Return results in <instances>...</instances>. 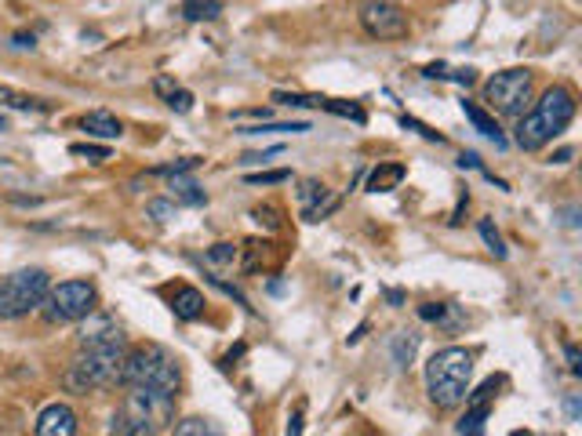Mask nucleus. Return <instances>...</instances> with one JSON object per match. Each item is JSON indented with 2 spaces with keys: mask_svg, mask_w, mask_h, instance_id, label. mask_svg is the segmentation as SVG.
<instances>
[{
  "mask_svg": "<svg viewBox=\"0 0 582 436\" xmlns=\"http://www.w3.org/2000/svg\"><path fill=\"white\" fill-rule=\"evenodd\" d=\"M124 331L117 320L106 313H88L77 338V357H73L70 371H66V386L73 393H91L110 382H121V364H124Z\"/></svg>",
  "mask_w": 582,
  "mask_h": 436,
  "instance_id": "1",
  "label": "nucleus"
},
{
  "mask_svg": "<svg viewBox=\"0 0 582 436\" xmlns=\"http://www.w3.org/2000/svg\"><path fill=\"white\" fill-rule=\"evenodd\" d=\"M575 117V95L564 84H553L546 95L532 106V113H524L517 124V146L524 153H539L546 142H553Z\"/></svg>",
  "mask_w": 582,
  "mask_h": 436,
  "instance_id": "2",
  "label": "nucleus"
},
{
  "mask_svg": "<svg viewBox=\"0 0 582 436\" xmlns=\"http://www.w3.org/2000/svg\"><path fill=\"white\" fill-rule=\"evenodd\" d=\"M121 382L128 389H161L179 397L182 386V367L175 360V353L157 342H142V346L128 349L121 364Z\"/></svg>",
  "mask_w": 582,
  "mask_h": 436,
  "instance_id": "3",
  "label": "nucleus"
},
{
  "mask_svg": "<svg viewBox=\"0 0 582 436\" xmlns=\"http://www.w3.org/2000/svg\"><path fill=\"white\" fill-rule=\"evenodd\" d=\"M175 418V397L161 389H131L124 397L121 411L113 415L117 436H157Z\"/></svg>",
  "mask_w": 582,
  "mask_h": 436,
  "instance_id": "4",
  "label": "nucleus"
},
{
  "mask_svg": "<svg viewBox=\"0 0 582 436\" xmlns=\"http://www.w3.org/2000/svg\"><path fill=\"white\" fill-rule=\"evenodd\" d=\"M470 378H473V353L462 346H448L433 353L426 364V389L437 407H459L470 397Z\"/></svg>",
  "mask_w": 582,
  "mask_h": 436,
  "instance_id": "5",
  "label": "nucleus"
},
{
  "mask_svg": "<svg viewBox=\"0 0 582 436\" xmlns=\"http://www.w3.org/2000/svg\"><path fill=\"white\" fill-rule=\"evenodd\" d=\"M51 277L44 269H19L0 284V320H19L30 309H41Z\"/></svg>",
  "mask_w": 582,
  "mask_h": 436,
  "instance_id": "6",
  "label": "nucleus"
},
{
  "mask_svg": "<svg viewBox=\"0 0 582 436\" xmlns=\"http://www.w3.org/2000/svg\"><path fill=\"white\" fill-rule=\"evenodd\" d=\"M535 73L532 70H502L484 84V99L502 117H524V109L532 106Z\"/></svg>",
  "mask_w": 582,
  "mask_h": 436,
  "instance_id": "7",
  "label": "nucleus"
},
{
  "mask_svg": "<svg viewBox=\"0 0 582 436\" xmlns=\"http://www.w3.org/2000/svg\"><path fill=\"white\" fill-rule=\"evenodd\" d=\"M95 302H99V291L88 280H66V284L48 288L41 313L51 324H70V320H84L88 313H95Z\"/></svg>",
  "mask_w": 582,
  "mask_h": 436,
  "instance_id": "8",
  "label": "nucleus"
},
{
  "mask_svg": "<svg viewBox=\"0 0 582 436\" xmlns=\"http://www.w3.org/2000/svg\"><path fill=\"white\" fill-rule=\"evenodd\" d=\"M361 26L375 40H404L408 37V15L390 0H364Z\"/></svg>",
  "mask_w": 582,
  "mask_h": 436,
  "instance_id": "9",
  "label": "nucleus"
},
{
  "mask_svg": "<svg viewBox=\"0 0 582 436\" xmlns=\"http://www.w3.org/2000/svg\"><path fill=\"white\" fill-rule=\"evenodd\" d=\"M37 436H77V411L70 404H51L37 418Z\"/></svg>",
  "mask_w": 582,
  "mask_h": 436,
  "instance_id": "10",
  "label": "nucleus"
},
{
  "mask_svg": "<svg viewBox=\"0 0 582 436\" xmlns=\"http://www.w3.org/2000/svg\"><path fill=\"white\" fill-rule=\"evenodd\" d=\"M81 128L88 131L91 139H106V142L121 139V135H124V124L117 117H113V113H106V109L84 113V117H81Z\"/></svg>",
  "mask_w": 582,
  "mask_h": 436,
  "instance_id": "11",
  "label": "nucleus"
},
{
  "mask_svg": "<svg viewBox=\"0 0 582 436\" xmlns=\"http://www.w3.org/2000/svg\"><path fill=\"white\" fill-rule=\"evenodd\" d=\"M462 113H466V120H470L473 128L481 131L484 139H492L499 149H506V135H502V128H499V124H495L492 113H484V109L477 106V102H470V99L462 102Z\"/></svg>",
  "mask_w": 582,
  "mask_h": 436,
  "instance_id": "12",
  "label": "nucleus"
},
{
  "mask_svg": "<svg viewBox=\"0 0 582 436\" xmlns=\"http://www.w3.org/2000/svg\"><path fill=\"white\" fill-rule=\"evenodd\" d=\"M204 295L197 288H190V284H182L179 291H175V298H171V313L179 320H197V317H204Z\"/></svg>",
  "mask_w": 582,
  "mask_h": 436,
  "instance_id": "13",
  "label": "nucleus"
},
{
  "mask_svg": "<svg viewBox=\"0 0 582 436\" xmlns=\"http://www.w3.org/2000/svg\"><path fill=\"white\" fill-rule=\"evenodd\" d=\"M171 179V197L179 200V204H190V208H201V204H208V193H204L197 182L186 175V171H179V175H168Z\"/></svg>",
  "mask_w": 582,
  "mask_h": 436,
  "instance_id": "14",
  "label": "nucleus"
},
{
  "mask_svg": "<svg viewBox=\"0 0 582 436\" xmlns=\"http://www.w3.org/2000/svg\"><path fill=\"white\" fill-rule=\"evenodd\" d=\"M404 179H408V168L393 160V164H379V168L372 171V179H368V189H372V193H390V189H397Z\"/></svg>",
  "mask_w": 582,
  "mask_h": 436,
  "instance_id": "15",
  "label": "nucleus"
},
{
  "mask_svg": "<svg viewBox=\"0 0 582 436\" xmlns=\"http://www.w3.org/2000/svg\"><path fill=\"white\" fill-rule=\"evenodd\" d=\"M182 15L190 22H215L222 15V0H182Z\"/></svg>",
  "mask_w": 582,
  "mask_h": 436,
  "instance_id": "16",
  "label": "nucleus"
},
{
  "mask_svg": "<svg viewBox=\"0 0 582 436\" xmlns=\"http://www.w3.org/2000/svg\"><path fill=\"white\" fill-rule=\"evenodd\" d=\"M0 106H11V109H33V113H51V102L33 99V95H22V91H11V88H0Z\"/></svg>",
  "mask_w": 582,
  "mask_h": 436,
  "instance_id": "17",
  "label": "nucleus"
},
{
  "mask_svg": "<svg viewBox=\"0 0 582 436\" xmlns=\"http://www.w3.org/2000/svg\"><path fill=\"white\" fill-rule=\"evenodd\" d=\"M175 436H226V433L211 418H182L179 426H175Z\"/></svg>",
  "mask_w": 582,
  "mask_h": 436,
  "instance_id": "18",
  "label": "nucleus"
},
{
  "mask_svg": "<svg viewBox=\"0 0 582 436\" xmlns=\"http://www.w3.org/2000/svg\"><path fill=\"white\" fill-rule=\"evenodd\" d=\"M415 349H419V335H415V331H401V335L393 338V360H397L401 367L412 364Z\"/></svg>",
  "mask_w": 582,
  "mask_h": 436,
  "instance_id": "19",
  "label": "nucleus"
},
{
  "mask_svg": "<svg viewBox=\"0 0 582 436\" xmlns=\"http://www.w3.org/2000/svg\"><path fill=\"white\" fill-rule=\"evenodd\" d=\"M299 131H310V124H270V120H262L255 128H244L241 135H299Z\"/></svg>",
  "mask_w": 582,
  "mask_h": 436,
  "instance_id": "20",
  "label": "nucleus"
},
{
  "mask_svg": "<svg viewBox=\"0 0 582 436\" xmlns=\"http://www.w3.org/2000/svg\"><path fill=\"white\" fill-rule=\"evenodd\" d=\"M321 109H328V113H335V117H350L353 124H364V109L357 106V102H342V99H324Z\"/></svg>",
  "mask_w": 582,
  "mask_h": 436,
  "instance_id": "21",
  "label": "nucleus"
},
{
  "mask_svg": "<svg viewBox=\"0 0 582 436\" xmlns=\"http://www.w3.org/2000/svg\"><path fill=\"white\" fill-rule=\"evenodd\" d=\"M481 240L488 244V251H492L495 258H506V244H502V237H499V229H495V222L492 218H481Z\"/></svg>",
  "mask_w": 582,
  "mask_h": 436,
  "instance_id": "22",
  "label": "nucleus"
},
{
  "mask_svg": "<svg viewBox=\"0 0 582 436\" xmlns=\"http://www.w3.org/2000/svg\"><path fill=\"white\" fill-rule=\"evenodd\" d=\"M73 157H88L91 164H102V160H110V149L106 146H91V142H81V146H70Z\"/></svg>",
  "mask_w": 582,
  "mask_h": 436,
  "instance_id": "23",
  "label": "nucleus"
},
{
  "mask_svg": "<svg viewBox=\"0 0 582 436\" xmlns=\"http://www.w3.org/2000/svg\"><path fill=\"white\" fill-rule=\"evenodd\" d=\"M204 258H208V266H233L237 248H233V244H215V248H211Z\"/></svg>",
  "mask_w": 582,
  "mask_h": 436,
  "instance_id": "24",
  "label": "nucleus"
},
{
  "mask_svg": "<svg viewBox=\"0 0 582 436\" xmlns=\"http://www.w3.org/2000/svg\"><path fill=\"white\" fill-rule=\"evenodd\" d=\"M291 171H259V175H244L248 186H277V182H288Z\"/></svg>",
  "mask_w": 582,
  "mask_h": 436,
  "instance_id": "25",
  "label": "nucleus"
},
{
  "mask_svg": "<svg viewBox=\"0 0 582 436\" xmlns=\"http://www.w3.org/2000/svg\"><path fill=\"white\" fill-rule=\"evenodd\" d=\"M168 106L175 109V113H190V109H193V95L186 88H175L168 95Z\"/></svg>",
  "mask_w": 582,
  "mask_h": 436,
  "instance_id": "26",
  "label": "nucleus"
},
{
  "mask_svg": "<svg viewBox=\"0 0 582 436\" xmlns=\"http://www.w3.org/2000/svg\"><path fill=\"white\" fill-rule=\"evenodd\" d=\"M146 211H150L157 222H168V218H175V204H171V200H150V204H146Z\"/></svg>",
  "mask_w": 582,
  "mask_h": 436,
  "instance_id": "27",
  "label": "nucleus"
},
{
  "mask_svg": "<svg viewBox=\"0 0 582 436\" xmlns=\"http://www.w3.org/2000/svg\"><path fill=\"white\" fill-rule=\"evenodd\" d=\"M419 317L444 324V320H448V306H444V302H426V306H419Z\"/></svg>",
  "mask_w": 582,
  "mask_h": 436,
  "instance_id": "28",
  "label": "nucleus"
},
{
  "mask_svg": "<svg viewBox=\"0 0 582 436\" xmlns=\"http://www.w3.org/2000/svg\"><path fill=\"white\" fill-rule=\"evenodd\" d=\"M401 124H404V128H415V131H419V135H422V139H430V142H444V135H437V131H430V128H426V124H419V120H415V117H401Z\"/></svg>",
  "mask_w": 582,
  "mask_h": 436,
  "instance_id": "29",
  "label": "nucleus"
},
{
  "mask_svg": "<svg viewBox=\"0 0 582 436\" xmlns=\"http://www.w3.org/2000/svg\"><path fill=\"white\" fill-rule=\"evenodd\" d=\"M251 215H255V222H266V229H277V226H281V218H277V208H255Z\"/></svg>",
  "mask_w": 582,
  "mask_h": 436,
  "instance_id": "30",
  "label": "nucleus"
},
{
  "mask_svg": "<svg viewBox=\"0 0 582 436\" xmlns=\"http://www.w3.org/2000/svg\"><path fill=\"white\" fill-rule=\"evenodd\" d=\"M302 415H306V407H295L291 411V418H288V429H284V436H302Z\"/></svg>",
  "mask_w": 582,
  "mask_h": 436,
  "instance_id": "31",
  "label": "nucleus"
},
{
  "mask_svg": "<svg viewBox=\"0 0 582 436\" xmlns=\"http://www.w3.org/2000/svg\"><path fill=\"white\" fill-rule=\"evenodd\" d=\"M422 73L430 80H448V66H444V62H433V66H426Z\"/></svg>",
  "mask_w": 582,
  "mask_h": 436,
  "instance_id": "32",
  "label": "nucleus"
},
{
  "mask_svg": "<svg viewBox=\"0 0 582 436\" xmlns=\"http://www.w3.org/2000/svg\"><path fill=\"white\" fill-rule=\"evenodd\" d=\"M579 393H572V397H568V404H564V411H568V422H579Z\"/></svg>",
  "mask_w": 582,
  "mask_h": 436,
  "instance_id": "33",
  "label": "nucleus"
},
{
  "mask_svg": "<svg viewBox=\"0 0 582 436\" xmlns=\"http://www.w3.org/2000/svg\"><path fill=\"white\" fill-rule=\"evenodd\" d=\"M153 88H157L164 95V99H168L171 91H175V80H171V77H157V80H153Z\"/></svg>",
  "mask_w": 582,
  "mask_h": 436,
  "instance_id": "34",
  "label": "nucleus"
},
{
  "mask_svg": "<svg viewBox=\"0 0 582 436\" xmlns=\"http://www.w3.org/2000/svg\"><path fill=\"white\" fill-rule=\"evenodd\" d=\"M11 44H15V48H33V44H37V37H33V33H15V37H11Z\"/></svg>",
  "mask_w": 582,
  "mask_h": 436,
  "instance_id": "35",
  "label": "nucleus"
},
{
  "mask_svg": "<svg viewBox=\"0 0 582 436\" xmlns=\"http://www.w3.org/2000/svg\"><path fill=\"white\" fill-rule=\"evenodd\" d=\"M579 349H575V346H568V367H572V375H579V371H582V364H579Z\"/></svg>",
  "mask_w": 582,
  "mask_h": 436,
  "instance_id": "36",
  "label": "nucleus"
},
{
  "mask_svg": "<svg viewBox=\"0 0 582 436\" xmlns=\"http://www.w3.org/2000/svg\"><path fill=\"white\" fill-rule=\"evenodd\" d=\"M459 168H481V157H477V153H462Z\"/></svg>",
  "mask_w": 582,
  "mask_h": 436,
  "instance_id": "37",
  "label": "nucleus"
},
{
  "mask_svg": "<svg viewBox=\"0 0 582 436\" xmlns=\"http://www.w3.org/2000/svg\"><path fill=\"white\" fill-rule=\"evenodd\" d=\"M572 153H575V149H557V153H553V164H568V160H572Z\"/></svg>",
  "mask_w": 582,
  "mask_h": 436,
  "instance_id": "38",
  "label": "nucleus"
},
{
  "mask_svg": "<svg viewBox=\"0 0 582 436\" xmlns=\"http://www.w3.org/2000/svg\"><path fill=\"white\" fill-rule=\"evenodd\" d=\"M386 298H390V306H401V302H404V291H386Z\"/></svg>",
  "mask_w": 582,
  "mask_h": 436,
  "instance_id": "39",
  "label": "nucleus"
},
{
  "mask_svg": "<svg viewBox=\"0 0 582 436\" xmlns=\"http://www.w3.org/2000/svg\"><path fill=\"white\" fill-rule=\"evenodd\" d=\"M459 436H484V426H477V429H466V433H459Z\"/></svg>",
  "mask_w": 582,
  "mask_h": 436,
  "instance_id": "40",
  "label": "nucleus"
},
{
  "mask_svg": "<svg viewBox=\"0 0 582 436\" xmlns=\"http://www.w3.org/2000/svg\"><path fill=\"white\" fill-rule=\"evenodd\" d=\"M510 436H539V433H532V429H513Z\"/></svg>",
  "mask_w": 582,
  "mask_h": 436,
  "instance_id": "41",
  "label": "nucleus"
},
{
  "mask_svg": "<svg viewBox=\"0 0 582 436\" xmlns=\"http://www.w3.org/2000/svg\"><path fill=\"white\" fill-rule=\"evenodd\" d=\"M0 131H8V120H4V117H0Z\"/></svg>",
  "mask_w": 582,
  "mask_h": 436,
  "instance_id": "42",
  "label": "nucleus"
}]
</instances>
